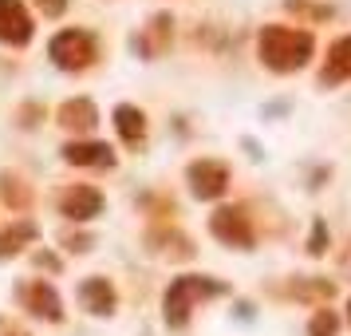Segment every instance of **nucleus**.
I'll list each match as a JSON object with an SVG mask.
<instances>
[{"instance_id":"nucleus-1","label":"nucleus","mask_w":351,"mask_h":336,"mask_svg":"<svg viewBox=\"0 0 351 336\" xmlns=\"http://www.w3.org/2000/svg\"><path fill=\"white\" fill-rule=\"evenodd\" d=\"M312 52H316V36L304 32V28H288V24H265L256 36V56L261 64L276 71V76H292L300 67L312 64Z\"/></svg>"},{"instance_id":"nucleus-2","label":"nucleus","mask_w":351,"mask_h":336,"mask_svg":"<svg viewBox=\"0 0 351 336\" xmlns=\"http://www.w3.org/2000/svg\"><path fill=\"white\" fill-rule=\"evenodd\" d=\"M225 285L221 281H213V277H202V273H186V277H174V285L166 289V297H162V309H166V324L170 328H182L190 313L197 304L206 301V297H221Z\"/></svg>"},{"instance_id":"nucleus-3","label":"nucleus","mask_w":351,"mask_h":336,"mask_svg":"<svg viewBox=\"0 0 351 336\" xmlns=\"http://www.w3.org/2000/svg\"><path fill=\"white\" fill-rule=\"evenodd\" d=\"M51 60L64 67V71H83L87 64H95L99 56V44L91 32H83V28H67V32H56L51 36Z\"/></svg>"},{"instance_id":"nucleus-4","label":"nucleus","mask_w":351,"mask_h":336,"mask_svg":"<svg viewBox=\"0 0 351 336\" xmlns=\"http://www.w3.org/2000/svg\"><path fill=\"white\" fill-rule=\"evenodd\" d=\"M209 234L221 241V245H229V249H253V222H249V214L241 206H221L213 210V218H209Z\"/></svg>"},{"instance_id":"nucleus-5","label":"nucleus","mask_w":351,"mask_h":336,"mask_svg":"<svg viewBox=\"0 0 351 336\" xmlns=\"http://www.w3.org/2000/svg\"><path fill=\"white\" fill-rule=\"evenodd\" d=\"M186 182H190L193 198L213 202V198H221L225 186H229V166H225V162H217V159H197V162H190Z\"/></svg>"},{"instance_id":"nucleus-6","label":"nucleus","mask_w":351,"mask_h":336,"mask_svg":"<svg viewBox=\"0 0 351 336\" xmlns=\"http://www.w3.org/2000/svg\"><path fill=\"white\" fill-rule=\"evenodd\" d=\"M103 194L95 190V186H67L64 194H60V214L64 218H71V222H91V218H99L103 214Z\"/></svg>"},{"instance_id":"nucleus-7","label":"nucleus","mask_w":351,"mask_h":336,"mask_svg":"<svg viewBox=\"0 0 351 336\" xmlns=\"http://www.w3.org/2000/svg\"><path fill=\"white\" fill-rule=\"evenodd\" d=\"M0 40L16 48L32 40V16L20 0H0Z\"/></svg>"},{"instance_id":"nucleus-8","label":"nucleus","mask_w":351,"mask_h":336,"mask_svg":"<svg viewBox=\"0 0 351 336\" xmlns=\"http://www.w3.org/2000/svg\"><path fill=\"white\" fill-rule=\"evenodd\" d=\"M351 80V36H339L319 67V87H339Z\"/></svg>"},{"instance_id":"nucleus-9","label":"nucleus","mask_w":351,"mask_h":336,"mask_svg":"<svg viewBox=\"0 0 351 336\" xmlns=\"http://www.w3.org/2000/svg\"><path fill=\"white\" fill-rule=\"evenodd\" d=\"M80 304L91 313V317H111L119 297H114V289H111L107 277H87V281L80 285Z\"/></svg>"},{"instance_id":"nucleus-10","label":"nucleus","mask_w":351,"mask_h":336,"mask_svg":"<svg viewBox=\"0 0 351 336\" xmlns=\"http://www.w3.org/2000/svg\"><path fill=\"white\" fill-rule=\"evenodd\" d=\"M20 297H24V304H28V313H36V317L44 320H60L64 317V304H60V297H56V289L48 285V281H32V285L20 289Z\"/></svg>"},{"instance_id":"nucleus-11","label":"nucleus","mask_w":351,"mask_h":336,"mask_svg":"<svg viewBox=\"0 0 351 336\" xmlns=\"http://www.w3.org/2000/svg\"><path fill=\"white\" fill-rule=\"evenodd\" d=\"M60 123H64L67 131H80V135L95 131V123H99L95 103H91V99H67L64 107H60Z\"/></svg>"},{"instance_id":"nucleus-12","label":"nucleus","mask_w":351,"mask_h":336,"mask_svg":"<svg viewBox=\"0 0 351 336\" xmlns=\"http://www.w3.org/2000/svg\"><path fill=\"white\" fill-rule=\"evenodd\" d=\"M64 159L71 162V166H111L114 150L107 143H67Z\"/></svg>"},{"instance_id":"nucleus-13","label":"nucleus","mask_w":351,"mask_h":336,"mask_svg":"<svg viewBox=\"0 0 351 336\" xmlns=\"http://www.w3.org/2000/svg\"><path fill=\"white\" fill-rule=\"evenodd\" d=\"M114 127H119V135H123L130 146L146 143V115L138 111L134 103H119V107H114Z\"/></svg>"},{"instance_id":"nucleus-14","label":"nucleus","mask_w":351,"mask_h":336,"mask_svg":"<svg viewBox=\"0 0 351 336\" xmlns=\"http://www.w3.org/2000/svg\"><path fill=\"white\" fill-rule=\"evenodd\" d=\"M36 241V225L32 222H16V225H4L0 229V257H16L24 245Z\"/></svg>"},{"instance_id":"nucleus-15","label":"nucleus","mask_w":351,"mask_h":336,"mask_svg":"<svg viewBox=\"0 0 351 336\" xmlns=\"http://www.w3.org/2000/svg\"><path fill=\"white\" fill-rule=\"evenodd\" d=\"M170 24H174L170 16H154V20H150V28H146V40H150V44H146L143 52H150V56H154V52L166 48V40H170Z\"/></svg>"},{"instance_id":"nucleus-16","label":"nucleus","mask_w":351,"mask_h":336,"mask_svg":"<svg viewBox=\"0 0 351 336\" xmlns=\"http://www.w3.org/2000/svg\"><path fill=\"white\" fill-rule=\"evenodd\" d=\"M335 333H339V317L332 309H316V317L308 324V336H335Z\"/></svg>"},{"instance_id":"nucleus-17","label":"nucleus","mask_w":351,"mask_h":336,"mask_svg":"<svg viewBox=\"0 0 351 336\" xmlns=\"http://www.w3.org/2000/svg\"><path fill=\"white\" fill-rule=\"evenodd\" d=\"M296 297H308V301H332L335 285L332 281H308V285H292Z\"/></svg>"},{"instance_id":"nucleus-18","label":"nucleus","mask_w":351,"mask_h":336,"mask_svg":"<svg viewBox=\"0 0 351 336\" xmlns=\"http://www.w3.org/2000/svg\"><path fill=\"white\" fill-rule=\"evenodd\" d=\"M288 8H292V12H300V16H312V20H332V16H335L332 4H308V0H288Z\"/></svg>"},{"instance_id":"nucleus-19","label":"nucleus","mask_w":351,"mask_h":336,"mask_svg":"<svg viewBox=\"0 0 351 336\" xmlns=\"http://www.w3.org/2000/svg\"><path fill=\"white\" fill-rule=\"evenodd\" d=\"M324 249H328V225H324V222H316V225H312V241H308V254H312V257H319Z\"/></svg>"},{"instance_id":"nucleus-20","label":"nucleus","mask_w":351,"mask_h":336,"mask_svg":"<svg viewBox=\"0 0 351 336\" xmlns=\"http://www.w3.org/2000/svg\"><path fill=\"white\" fill-rule=\"evenodd\" d=\"M36 4H40V12H44V16H60V12L67 8V0H36Z\"/></svg>"},{"instance_id":"nucleus-21","label":"nucleus","mask_w":351,"mask_h":336,"mask_svg":"<svg viewBox=\"0 0 351 336\" xmlns=\"http://www.w3.org/2000/svg\"><path fill=\"white\" fill-rule=\"evenodd\" d=\"M0 336H28V333H24L20 324H12V320H4V317H0Z\"/></svg>"},{"instance_id":"nucleus-22","label":"nucleus","mask_w":351,"mask_h":336,"mask_svg":"<svg viewBox=\"0 0 351 336\" xmlns=\"http://www.w3.org/2000/svg\"><path fill=\"white\" fill-rule=\"evenodd\" d=\"M348 277H351V254H348Z\"/></svg>"},{"instance_id":"nucleus-23","label":"nucleus","mask_w":351,"mask_h":336,"mask_svg":"<svg viewBox=\"0 0 351 336\" xmlns=\"http://www.w3.org/2000/svg\"><path fill=\"white\" fill-rule=\"evenodd\" d=\"M348 320H351V301H348Z\"/></svg>"}]
</instances>
